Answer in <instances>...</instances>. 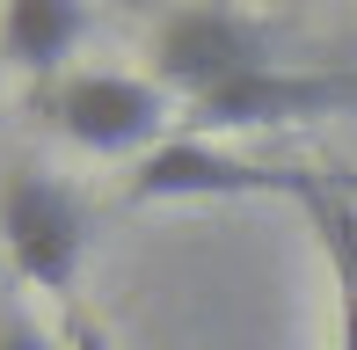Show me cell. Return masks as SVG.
I'll list each match as a JSON object with an SVG mask.
<instances>
[{
  "mask_svg": "<svg viewBox=\"0 0 357 350\" xmlns=\"http://www.w3.org/2000/svg\"><path fill=\"white\" fill-rule=\"evenodd\" d=\"M0 248L22 284L66 299L80 284V256H88V212L59 175L8 168L0 175Z\"/></svg>",
  "mask_w": 357,
  "mask_h": 350,
  "instance_id": "1",
  "label": "cell"
},
{
  "mask_svg": "<svg viewBox=\"0 0 357 350\" xmlns=\"http://www.w3.org/2000/svg\"><path fill=\"white\" fill-rule=\"evenodd\" d=\"M52 117L59 132L73 139L80 153H153L160 139H175V95L153 81V73H66L52 95Z\"/></svg>",
  "mask_w": 357,
  "mask_h": 350,
  "instance_id": "2",
  "label": "cell"
},
{
  "mask_svg": "<svg viewBox=\"0 0 357 350\" xmlns=\"http://www.w3.org/2000/svg\"><path fill=\"white\" fill-rule=\"evenodd\" d=\"M255 66H270L263 29H255L248 15L219 8V0H197V8L168 15L160 37H153V81L168 95H183L190 109H197L204 95L234 88L241 73H255Z\"/></svg>",
  "mask_w": 357,
  "mask_h": 350,
  "instance_id": "3",
  "label": "cell"
},
{
  "mask_svg": "<svg viewBox=\"0 0 357 350\" xmlns=\"http://www.w3.org/2000/svg\"><path fill=\"white\" fill-rule=\"evenodd\" d=\"M357 109V73H328V66H255L234 88L204 95L190 109L197 139H226V132H270V124H306V117H335Z\"/></svg>",
  "mask_w": 357,
  "mask_h": 350,
  "instance_id": "4",
  "label": "cell"
},
{
  "mask_svg": "<svg viewBox=\"0 0 357 350\" xmlns=\"http://www.w3.org/2000/svg\"><path fill=\"white\" fill-rule=\"evenodd\" d=\"M299 190H306V175H291V168H255L241 153H226L219 139L175 132L132 168L124 197L132 204H175V197H299Z\"/></svg>",
  "mask_w": 357,
  "mask_h": 350,
  "instance_id": "5",
  "label": "cell"
},
{
  "mask_svg": "<svg viewBox=\"0 0 357 350\" xmlns=\"http://www.w3.org/2000/svg\"><path fill=\"white\" fill-rule=\"evenodd\" d=\"M88 8L80 0H8L0 8V59L22 73H59L73 59Z\"/></svg>",
  "mask_w": 357,
  "mask_h": 350,
  "instance_id": "6",
  "label": "cell"
},
{
  "mask_svg": "<svg viewBox=\"0 0 357 350\" xmlns=\"http://www.w3.org/2000/svg\"><path fill=\"white\" fill-rule=\"evenodd\" d=\"M0 350H66V343H59L52 328H37L29 307H8V314H0Z\"/></svg>",
  "mask_w": 357,
  "mask_h": 350,
  "instance_id": "7",
  "label": "cell"
},
{
  "mask_svg": "<svg viewBox=\"0 0 357 350\" xmlns=\"http://www.w3.org/2000/svg\"><path fill=\"white\" fill-rule=\"evenodd\" d=\"M66 350H117V343H109L102 321H73V328H66Z\"/></svg>",
  "mask_w": 357,
  "mask_h": 350,
  "instance_id": "8",
  "label": "cell"
}]
</instances>
